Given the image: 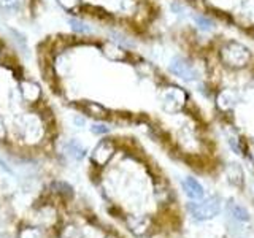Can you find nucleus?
Segmentation results:
<instances>
[{"mask_svg":"<svg viewBox=\"0 0 254 238\" xmlns=\"http://www.w3.org/2000/svg\"><path fill=\"white\" fill-rule=\"evenodd\" d=\"M59 5L65 10H75V8L79 5V0H58Z\"/></svg>","mask_w":254,"mask_h":238,"instance_id":"obj_20","label":"nucleus"},{"mask_svg":"<svg viewBox=\"0 0 254 238\" xmlns=\"http://www.w3.org/2000/svg\"><path fill=\"white\" fill-rule=\"evenodd\" d=\"M110 37H113L115 42H116V43H119V45H123L124 48H130V46H133V43L130 42L129 38H126L124 35L118 34V32H113V30H111V32H110Z\"/></svg>","mask_w":254,"mask_h":238,"instance_id":"obj_18","label":"nucleus"},{"mask_svg":"<svg viewBox=\"0 0 254 238\" xmlns=\"http://www.w3.org/2000/svg\"><path fill=\"white\" fill-rule=\"evenodd\" d=\"M22 5V0H0V6L8 11H18Z\"/></svg>","mask_w":254,"mask_h":238,"instance_id":"obj_16","label":"nucleus"},{"mask_svg":"<svg viewBox=\"0 0 254 238\" xmlns=\"http://www.w3.org/2000/svg\"><path fill=\"white\" fill-rule=\"evenodd\" d=\"M68 24H70L71 30L78 32V34H89V32H91V27L87 26L86 22L79 21V19H76V18H70V19H68Z\"/></svg>","mask_w":254,"mask_h":238,"instance_id":"obj_14","label":"nucleus"},{"mask_svg":"<svg viewBox=\"0 0 254 238\" xmlns=\"http://www.w3.org/2000/svg\"><path fill=\"white\" fill-rule=\"evenodd\" d=\"M91 132L94 135H105V133L110 132V125L103 124V122H95V124L91 125Z\"/></svg>","mask_w":254,"mask_h":238,"instance_id":"obj_19","label":"nucleus"},{"mask_svg":"<svg viewBox=\"0 0 254 238\" xmlns=\"http://www.w3.org/2000/svg\"><path fill=\"white\" fill-rule=\"evenodd\" d=\"M6 137V127H5V122L2 121V118H0V140H3Z\"/></svg>","mask_w":254,"mask_h":238,"instance_id":"obj_22","label":"nucleus"},{"mask_svg":"<svg viewBox=\"0 0 254 238\" xmlns=\"http://www.w3.org/2000/svg\"><path fill=\"white\" fill-rule=\"evenodd\" d=\"M234 105H235V97H234L232 92L224 91V92L219 94V97H218V107L221 110H229V108H232Z\"/></svg>","mask_w":254,"mask_h":238,"instance_id":"obj_12","label":"nucleus"},{"mask_svg":"<svg viewBox=\"0 0 254 238\" xmlns=\"http://www.w3.org/2000/svg\"><path fill=\"white\" fill-rule=\"evenodd\" d=\"M54 186L58 187V189H61L59 190L61 194H65V195H71V194H73V189H71L68 184H65V182H56Z\"/></svg>","mask_w":254,"mask_h":238,"instance_id":"obj_21","label":"nucleus"},{"mask_svg":"<svg viewBox=\"0 0 254 238\" xmlns=\"http://www.w3.org/2000/svg\"><path fill=\"white\" fill-rule=\"evenodd\" d=\"M65 153L71 157V159H75V161H81V159H84L86 156V148L79 143L78 140H70L67 145H65Z\"/></svg>","mask_w":254,"mask_h":238,"instance_id":"obj_9","label":"nucleus"},{"mask_svg":"<svg viewBox=\"0 0 254 238\" xmlns=\"http://www.w3.org/2000/svg\"><path fill=\"white\" fill-rule=\"evenodd\" d=\"M75 122H76V125L83 127V125H84V118H81V116H75Z\"/></svg>","mask_w":254,"mask_h":238,"instance_id":"obj_23","label":"nucleus"},{"mask_svg":"<svg viewBox=\"0 0 254 238\" xmlns=\"http://www.w3.org/2000/svg\"><path fill=\"white\" fill-rule=\"evenodd\" d=\"M16 127H18L21 138L26 143H30V145L38 143L45 135V127H43L42 119L34 113L19 116L18 121H16Z\"/></svg>","mask_w":254,"mask_h":238,"instance_id":"obj_1","label":"nucleus"},{"mask_svg":"<svg viewBox=\"0 0 254 238\" xmlns=\"http://www.w3.org/2000/svg\"><path fill=\"white\" fill-rule=\"evenodd\" d=\"M162 108L169 113H177L186 103V94L181 87L170 86L162 92Z\"/></svg>","mask_w":254,"mask_h":238,"instance_id":"obj_3","label":"nucleus"},{"mask_svg":"<svg viewBox=\"0 0 254 238\" xmlns=\"http://www.w3.org/2000/svg\"><path fill=\"white\" fill-rule=\"evenodd\" d=\"M230 213H232V216L238 221H250V213L246 211L243 206L237 205V203H230Z\"/></svg>","mask_w":254,"mask_h":238,"instance_id":"obj_13","label":"nucleus"},{"mask_svg":"<svg viewBox=\"0 0 254 238\" xmlns=\"http://www.w3.org/2000/svg\"><path fill=\"white\" fill-rule=\"evenodd\" d=\"M222 59L232 67H243L250 60V53L242 45L230 43L222 50Z\"/></svg>","mask_w":254,"mask_h":238,"instance_id":"obj_4","label":"nucleus"},{"mask_svg":"<svg viewBox=\"0 0 254 238\" xmlns=\"http://www.w3.org/2000/svg\"><path fill=\"white\" fill-rule=\"evenodd\" d=\"M115 154V143L110 140H100L97 143V146L94 148L91 159L95 165L103 167L110 162V159Z\"/></svg>","mask_w":254,"mask_h":238,"instance_id":"obj_5","label":"nucleus"},{"mask_svg":"<svg viewBox=\"0 0 254 238\" xmlns=\"http://www.w3.org/2000/svg\"><path fill=\"white\" fill-rule=\"evenodd\" d=\"M183 189H185L186 195L189 198H192V200H200V198H203L205 190H203L200 182L194 178H186L185 181H183Z\"/></svg>","mask_w":254,"mask_h":238,"instance_id":"obj_8","label":"nucleus"},{"mask_svg":"<svg viewBox=\"0 0 254 238\" xmlns=\"http://www.w3.org/2000/svg\"><path fill=\"white\" fill-rule=\"evenodd\" d=\"M195 24L198 26V29L200 30H203V32H210V30H213V22L210 21V19H206V18H203V16H195Z\"/></svg>","mask_w":254,"mask_h":238,"instance_id":"obj_17","label":"nucleus"},{"mask_svg":"<svg viewBox=\"0 0 254 238\" xmlns=\"http://www.w3.org/2000/svg\"><path fill=\"white\" fill-rule=\"evenodd\" d=\"M19 238H43V234L35 227H24L19 232Z\"/></svg>","mask_w":254,"mask_h":238,"instance_id":"obj_15","label":"nucleus"},{"mask_svg":"<svg viewBox=\"0 0 254 238\" xmlns=\"http://www.w3.org/2000/svg\"><path fill=\"white\" fill-rule=\"evenodd\" d=\"M170 71L178 78L185 79V81H195L197 79V71L190 65L188 60L183 58H173L170 62Z\"/></svg>","mask_w":254,"mask_h":238,"instance_id":"obj_6","label":"nucleus"},{"mask_svg":"<svg viewBox=\"0 0 254 238\" xmlns=\"http://www.w3.org/2000/svg\"><path fill=\"white\" fill-rule=\"evenodd\" d=\"M83 108L87 115L94 116V118H105L108 115V111L103 108L100 103H95V102H84Z\"/></svg>","mask_w":254,"mask_h":238,"instance_id":"obj_11","label":"nucleus"},{"mask_svg":"<svg viewBox=\"0 0 254 238\" xmlns=\"http://www.w3.org/2000/svg\"><path fill=\"white\" fill-rule=\"evenodd\" d=\"M189 211L198 221L211 219L216 216V214H219L221 200L218 197H210V198H205L202 202H194L189 205Z\"/></svg>","mask_w":254,"mask_h":238,"instance_id":"obj_2","label":"nucleus"},{"mask_svg":"<svg viewBox=\"0 0 254 238\" xmlns=\"http://www.w3.org/2000/svg\"><path fill=\"white\" fill-rule=\"evenodd\" d=\"M102 51H103V54H105L110 60H116L118 62V60H124L126 59L124 50H123L121 46L115 45V43H107L105 46L102 48Z\"/></svg>","mask_w":254,"mask_h":238,"instance_id":"obj_10","label":"nucleus"},{"mask_svg":"<svg viewBox=\"0 0 254 238\" xmlns=\"http://www.w3.org/2000/svg\"><path fill=\"white\" fill-rule=\"evenodd\" d=\"M19 94L21 99L26 103H35L38 102L40 95H42V89H40V86L37 83L24 79V81L19 83Z\"/></svg>","mask_w":254,"mask_h":238,"instance_id":"obj_7","label":"nucleus"}]
</instances>
